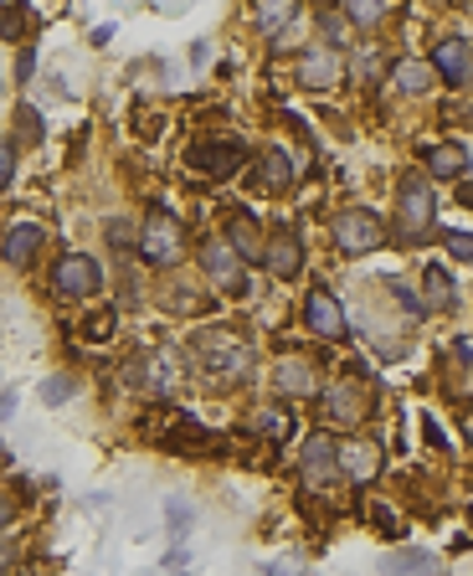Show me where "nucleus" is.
Wrapping results in <instances>:
<instances>
[{
  "label": "nucleus",
  "mask_w": 473,
  "mask_h": 576,
  "mask_svg": "<svg viewBox=\"0 0 473 576\" xmlns=\"http://www.w3.org/2000/svg\"><path fill=\"white\" fill-rule=\"evenodd\" d=\"M438 222V201H432V176L428 170H407L397 180V237L401 242H422Z\"/></svg>",
  "instance_id": "f257e3e1"
},
{
  "label": "nucleus",
  "mask_w": 473,
  "mask_h": 576,
  "mask_svg": "<svg viewBox=\"0 0 473 576\" xmlns=\"http://www.w3.org/2000/svg\"><path fill=\"white\" fill-rule=\"evenodd\" d=\"M196 355H201L207 370H217L227 386L242 381L252 370V345L242 341V335H232V329H201V335H196Z\"/></svg>",
  "instance_id": "f03ea898"
},
{
  "label": "nucleus",
  "mask_w": 473,
  "mask_h": 576,
  "mask_svg": "<svg viewBox=\"0 0 473 576\" xmlns=\"http://www.w3.org/2000/svg\"><path fill=\"white\" fill-rule=\"evenodd\" d=\"M180 242H186V222H180L176 211L149 207L145 227H139V258L155 263V268H165V263H176L180 258Z\"/></svg>",
  "instance_id": "7ed1b4c3"
},
{
  "label": "nucleus",
  "mask_w": 473,
  "mask_h": 576,
  "mask_svg": "<svg viewBox=\"0 0 473 576\" xmlns=\"http://www.w3.org/2000/svg\"><path fill=\"white\" fill-rule=\"evenodd\" d=\"M325 417L329 422H345V428H355V422L370 417V381L360 366H345L340 381L325 386Z\"/></svg>",
  "instance_id": "20e7f679"
},
{
  "label": "nucleus",
  "mask_w": 473,
  "mask_h": 576,
  "mask_svg": "<svg viewBox=\"0 0 473 576\" xmlns=\"http://www.w3.org/2000/svg\"><path fill=\"white\" fill-rule=\"evenodd\" d=\"M381 242H386V222L376 211L345 207L340 217H335V248H340L345 258H366V252H376Z\"/></svg>",
  "instance_id": "39448f33"
},
{
  "label": "nucleus",
  "mask_w": 473,
  "mask_h": 576,
  "mask_svg": "<svg viewBox=\"0 0 473 576\" xmlns=\"http://www.w3.org/2000/svg\"><path fill=\"white\" fill-rule=\"evenodd\" d=\"M201 273H207L222 294H248V258L232 248V237H211L201 248Z\"/></svg>",
  "instance_id": "423d86ee"
},
{
  "label": "nucleus",
  "mask_w": 473,
  "mask_h": 576,
  "mask_svg": "<svg viewBox=\"0 0 473 576\" xmlns=\"http://www.w3.org/2000/svg\"><path fill=\"white\" fill-rule=\"evenodd\" d=\"M52 289H57L62 299H88L104 289V268H98V258H88V252H62L57 268H52Z\"/></svg>",
  "instance_id": "0eeeda50"
},
{
  "label": "nucleus",
  "mask_w": 473,
  "mask_h": 576,
  "mask_svg": "<svg viewBox=\"0 0 473 576\" xmlns=\"http://www.w3.org/2000/svg\"><path fill=\"white\" fill-rule=\"evenodd\" d=\"M124 381L134 391H145V397H160L176 386V355L170 350H134L129 366H124Z\"/></svg>",
  "instance_id": "6e6552de"
},
{
  "label": "nucleus",
  "mask_w": 473,
  "mask_h": 576,
  "mask_svg": "<svg viewBox=\"0 0 473 576\" xmlns=\"http://www.w3.org/2000/svg\"><path fill=\"white\" fill-rule=\"evenodd\" d=\"M186 165H196V170L211 180H232L236 165H242V145H236V139H196V145L186 149Z\"/></svg>",
  "instance_id": "1a4fd4ad"
},
{
  "label": "nucleus",
  "mask_w": 473,
  "mask_h": 576,
  "mask_svg": "<svg viewBox=\"0 0 473 576\" xmlns=\"http://www.w3.org/2000/svg\"><path fill=\"white\" fill-rule=\"evenodd\" d=\"M298 463H304V484H309V489H329V484H335V473H340V443H335L329 432H314V438H304Z\"/></svg>",
  "instance_id": "9d476101"
},
{
  "label": "nucleus",
  "mask_w": 473,
  "mask_h": 576,
  "mask_svg": "<svg viewBox=\"0 0 473 576\" xmlns=\"http://www.w3.org/2000/svg\"><path fill=\"white\" fill-rule=\"evenodd\" d=\"M340 73H345V62H340V46H329V42L309 46V52L298 57V83H304V88H314V93L335 88V83H340Z\"/></svg>",
  "instance_id": "9b49d317"
},
{
  "label": "nucleus",
  "mask_w": 473,
  "mask_h": 576,
  "mask_svg": "<svg viewBox=\"0 0 473 576\" xmlns=\"http://www.w3.org/2000/svg\"><path fill=\"white\" fill-rule=\"evenodd\" d=\"M263 268L273 279H298V268H304V242H298L294 227H273V232H267Z\"/></svg>",
  "instance_id": "f8f14e48"
},
{
  "label": "nucleus",
  "mask_w": 473,
  "mask_h": 576,
  "mask_svg": "<svg viewBox=\"0 0 473 576\" xmlns=\"http://www.w3.org/2000/svg\"><path fill=\"white\" fill-rule=\"evenodd\" d=\"M273 391H278V397H294V401L319 397V370H314V360H304V355L278 360V370H273Z\"/></svg>",
  "instance_id": "ddd939ff"
},
{
  "label": "nucleus",
  "mask_w": 473,
  "mask_h": 576,
  "mask_svg": "<svg viewBox=\"0 0 473 576\" xmlns=\"http://www.w3.org/2000/svg\"><path fill=\"white\" fill-rule=\"evenodd\" d=\"M304 325H309L314 335L335 341V335H345V304L329 294V289H309V294H304Z\"/></svg>",
  "instance_id": "4468645a"
},
{
  "label": "nucleus",
  "mask_w": 473,
  "mask_h": 576,
  "mask_svg": "<svg viewBox=\"0 0 473 576\" xmlns=\"http://www.w3.org/2000/svg\"><path fill=\"white\" fill-rule=\"evenodd\" d=\"M432 67L443 73V83H453V88H469L473 46L463 42V36H448V42H438V52H432Z\"/></svg>",
  "instance_id": "2eb2a0df"
},
{
  "label": "nucleus",
  "mask_w": 473,
  "mask_h": 576,
  "mask_svg": "<svg viewBox=\"0 0 473 576\" xmlns=\"http://www.w3.org/2000/svg\"><path fill=\"white\" fill-rule=\"evenodd\" d=\"M288 186H294V160H288L283 149H263V160H257V176H252V191L283 196Z\"/></svg>",
  "instance_id": "dca6fc26"
},
{
  "label": "nucleus",
  "mask_w": 473,
  "mask_h": 576,
  "mask_svg": "<svg viewBox=\"0 0 473 576\" xmlns=\"http://www.w3.org/2000/svg\"><path fill=\"white\" fill-rule=\"evenodd\" d=\"M340 473L350 484H370L376 473H381V448L376 443H340Z\"/></svg>",
  "instance_id": "f3484780"
},
{
  "label": "nucleus",
  "mask_w": 473,
  "mask_h": 576,
  "mask_svg": "<svg viewBox=\"0 0 473 576\" xmlns=\"http://www.w3.org/2000/svg\"><path fill=\"white\" fill-rule=\"evenodd\" d=\"M227 237H232V248L242 252L248 263H263L267 237H263V227L252 222V211H232V217H227Z\"/></svg>",
  "instance_id": "a211bd4d"
},
{
  "label": "nucleus",
  "mask_w": 473,
  "mask_h": 576,
  "mask_svg": "<svg viewBox=\"0 0 473 576\" xmlns=\"http://www.w3.org/2000/svg\"><path fill=\"white\" fill-rule=\"evenodd\" d=\"M42 242H46V232L36 222H15L11 232H6V263H15V268H31L36 263V252H42Z\"/></svg>",
  "instance_id": "6ab92c4d"
},
{
  "label": "nucleus",
  "mask_w": 473,
  "mask_h": 576,
  "mask_svg": "<svg viewBox=\"0 0 473 576\" xmlns=\"http://www.w3.org/2000/svg\"><path fill=\"white\" fill-rule=\"evenodd\" d=\"M438 77H443V73H438L432 62H417V57H401L397 67H391V83H397L401 93H412V98H417V93H428Z\"/></svg>",
  "instance_id": "aec40b11"
},
{
  "label": "nucleus",
  "mask_w": 473,
  "mask_h": 576,
  "mask_svg": "<svg viewBox=\"0 0 473 576\" xmlns=\"http://www.w3.org/2000/svg\"><path fill=\"white\" fill-rule=\"evenodd\" d=\"M469 170V149L463 145H432L428 149V176L432 180H463Z\"/></svg>",
  "instance_id": "412c9836"
},
{
  "label": "nucleus",
  "mask_w": 473,
  "mask_h": 576,
  "mask_svg": "<svg viewBox=\"0 0 473 576\" xmlns=\"http://www.w3.org/2000/svg\"><path fill=\"white\" fill-rule=\"evenodd\" d=\"M252 432H263L267 443H283V438H294V417L283 412V407H263V412L252 417Z\"/></svg>",
  "instance_id": "4be33fe9"
},
{
  "label": "nucleus",
  "mask_w": 473,
  "mask_h": 576,
  "mask_svg": "<svg viewBox=\"0 0 473 576\" xmlns=\"http://www.w3.org/2000/svg\"><path fill=\"white\" fill-rule=\"evenodd\" d=\"M288 21H294V0H257V31L263 36H278Z\"/></svg>",
  "instance_id": "5701e85b"
},
{
  "label": "nucleus",
  "mask_w": 473,
  "mask_h": 576,
  "mask_svg": "<svg viewBox=\"0 0 473 576\" xmlns=\"http://www.w3.org/2000/svg\"><path fill=\"white\" fill-rule=\"evenodd\" d=\"M422 304L428 310H453V283H448L443 268H428L422 273Z\"/></svg>",
  "instance_id": "b1692460"
},
{
  "label": "nucleus",
  "mask_w": 473,
  "mask_h": 576,
  "mask_svg": "<svg viewBox=\"0 0 473 576\" xmlns=\"http://www.w3.org/2000/svg\"><path fill=\"white\" fill-rule=\"evenodd\" d=\"M391 11H397V0H345V15L355 27H381Z\"/></svg>",
  "instance_id": "393cba45"
},
{
  "label": "nucleus",
  "mask_w": 473,
  "mask_h": 576,
  "mask_svg": "<svg viewBox=\"0 0 473 576\" xmlns=\"http://www.w3.org/2000/svg\"><path fill=\"white\" fill-rule=\"evenodd\" d=\"M386 572H438V556L432 551H391V556H381Z\"/></svg>",
  "instance_id": "a878e982"
},
{
  "label": "nucleus",
  "mask_w": 473,
  "mask_h": 576,
  "mask_svg": "<svg viewBox=\"0 0 473 576\" xmlns=\"http://www.w3.org/2000/svg\"><path fill=\"white\" fill-rule=\"evenodd\" d=\"M114 320H118V314L108 310V304H104V310H93L88 320H83V341H93V345H104L108 335H114Z\"/></svg>",
  "instance_id": "bb28decb"
},
{
  "label": "nucleus",
  "mask_w": 473,
  "mask_h": 576,
  "mask_svg": "<svg viewBox=\"0 0 473 576\" xmlns=\"http://www.w3.org/2000/svg\"><path fill=\"white\" fill-rule=\"evenodd\" d=\"M15 124H21V145H42V139H46L42 114H36V108H21V114H15Z\"/></svg>",
  "instance_id": "cd10ccee"
},
{
  "label": "nucleus",
  "mask_w": 473,
  "mask_h": 576,
  "mask_svg": "<svg viewBox=\"0 0 473 576\" xmlns=\"http://www.w3.org/2000/svg\"><path fill=\"white\" fill-rule=\"evenodd\" d=\"M165 520H170V535H176V541H180V535H186V531H191V510H186V504H180V500H170V504H165Z\"/></svg>",
  "instance_id": "c85d7f7f"
},
{
  "label": "nucleus",
  "mask_w": 473,
  "mask_h": 576,
  "mask_svg": "<svg viewBox=\"0 0 473 576\" xmlns=\"http://www.w3.org/2000/svg\"><path fill=\"white\" fill-rule=\"evenodd\" d=\"M67 397H73V381H67V376L42 381V401H46V407H57V401H67Z\"/></svg>",
  "instance_id": "c756f323"
},
{
  "label": "nucleus",
  "mask_w": 473,
  "mask_h": 576,
  "mask_svg": "<svg viewBox=\"0 0 473 576\" xmlns=\"http://www.w3.org/2000/svg\"><path fill=\"white\" fill-rule=\"evenodd\" d=\"M443 242H448V252H453L459 263H473V232H448Z\"/></svg>",
  "instance_id": "7c9ffc66"
},
{
  "label": "nucleus",
  "mask_w": 473,
  "mask_h": 576,
  "mask_svg": "<svg viewBox=\"0 0 473 576\" xmlns=\"http://www.w3.org/2000/svg\"><path fill=\"white\" fill-rule=\"evenodd\" d=\"M11 180H15V149H11V139L0 134V191H6Z\"/></svg>",
  "instance_id": "2f4dec72"
},
{
  "label": "nucleus",
  "mask_w": 473,
  "mask_h": 576,
  "mask_svg": "<svg viewBox=\"0 0 473 576\" xmlns=\"http://www.w3.org/2000/svg\"><path fill=\"white\" fill-rule=\"evenodd\" d=\"M0 31H6L11 42H21V31H27V11H0Z\"/></svg>",
  "instance_id": "473e14b6"
},
{
  "label": "nucleus",
  "mask_w": 473,
  "mask_h": 576,
  "mask_svg": "<svg viewBox=\"0 0 473 576\" xmlns=\"http://www.w3.org/2000/svg\"><path fill=\"white\" fill-rule=\"evenodd\" d=\"M31 67H36V57H31V46H21V57H15V77L27 83V77H31Z\"/></svg>",
  "instance_id": "72a5a7b5"
},
{
  "label": "nucleus",
  "mask_w": 473,
  "mask_h": 576,
  "mask_svg": "<svg viewBox=\"0 0 473 576\" xmlns=\"http://www.w3.org/2000/svg\"><path fill=\"white\" fill-rule=\"evenodd\" d=\"M376 525H381L386 535H401V525H397V515H391V510H381V504H376Z\"/></svg>",
  "instance_id": "f704fd0d"
},
{
  "label": "nucleus",
  "mask_w": 473,
  "mask_h": 576,
  "mask_svg": "<svg viewBox=\"0 0 473 576\" xmlns=\"http://www.w3.org/2000/svg\"><path fill=\"white\" fill-rule=\"evenodd\" d=\"M319 31H325V36H329V46H340V36H345V31H340V21H335V15H325V27H319Z\"/></svg>",
  "instance_id": "c9c22d12"
},
{
  "label": "nucleus",
  "mask_w": 473,
  "mask_h": 576,
  "mask_svg": "<svg viewBox=\"0 0 473 576\" xmlns=\"http://www.w3.org/2000/svg\"><path fill=\"white\" fill-rule=\"evenodd\" d=\"M11 515H15V504L6 500V494H0V531H6V525H11Z\"/></svg>",
  "instance_id": "e433bc0d"
},
{
  "label": "nucleus",
  "mask_w": 473,
  "mask_h": 576,
  "mask_svg": "<svg viewBox=\"0 0 473 576\" xmlns=\"http://www.w3.org/2000/svg\"><path fill=\"white\" fill-rule=\"evenodd\" d=\"M459 360H469V366H473V335H463V341H459Z\"/></svg>",
  "instance_id": "4c0bfd02"
},
{
  "label": "nucleus",
  "mask_w": 473,
  "mask_h": 576,
  "mask_svg": "<svg viewBox=\"0 0 473 576\" xmlns=\"http://www.w3.org/2000/svg\"><path fill=\"white\" fill-rule=\"evenodd\" d=\"M459 201H463V207H473V180H463V191H459Z\"/></svg>",
  "instance_id": "58836bf2"
},
{
  "label": "nucleus",
  "mask_w": 473,
  "mask_h": 576,
  "mask_svg": "<svg viewBox=\"0 0 473 576\" xmlns=\"http://www.w3.org/2000/svg\"><path fill=\"white\" fill-rule=\"evenodd\" d=\"M6 562H11V546H0V566H6Z\"/></svg>",
  "instance_id": "ea45409f"
},
{
  "label": "nucleus",
  "mask_w": 473,
  "mask_h": 576,
  "mask_svg": "<svg viewBox=\"0 0 473 576\" xmlns=\"http://www.w3.org/2000/svg\"><path fill=\"white\" fill-rule=\"evenodd\" d=\"M0 469H6V448H0Z\"/></svg>",
  "instance_id": "a19ab883"
}]
</instances>
